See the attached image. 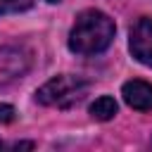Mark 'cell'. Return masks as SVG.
Masks as SVG:
<instances>
[{
  "label": "cell",
  "instance_id": "cell-1",
  "mask_svg": "<svg viewBox=\"0 0 152 152\" xmlns=\"http://www.w3.org/2000/svg\"><path fill=\"white\" fill-rule=\"evenodd\" d=\"M114 33H116L114 21L104 12L83 10L69 31V50L74 55H83V57L100 55L112 45Z\"/></svg>",
  "mask_w": 152,
  "mask_h": 152
},
{
  "label": "cell",
  "instance_id": "cell-2",
  "mask_svg": "<svg viewBox=\"0 0 152 152\" xmlns=\"http://www.w3.org/2000/svg\"><path fill=\"white\" fill-rule=\"evenodd\" d=\"M88 93V81L74 74H62L50 78L48 83H43L36 90V102L45 104V107H59V109H69L74 104H78Z\"/></svg>",
  "mask_w": 152,
  "mask_h": 152
},
{
  "label": "cell",
  "instance_id": "cell-3",
  "mask_svg": "<svg viewBox=\"0 0 152 152\" xmlns=\"http://www.w3.org/2000/svg\"><path fill=\"white\" fill-rule=\"evenodd\" d=\"M31 64H33V55L24 45H0V88L28 74Z\"/></svg>",
  "mask_w": 152,
  "mask_h": 152
},
{
  "label": "cell",
  "instance_id": "cell-4",
  "mask_svg": "<svg viewBox=\"0 0 152 152\" xmlns=\"http://www.w3.org/2000/svg\"><path fill=\"white\" fill-rule=\"evenodd\" d=\"M128 48L133 52V57L145 64L152 66V19L142 17L133 24L131 28V38H128Z\"/></svg>",
  "mask_w": 152,
  "mask_h": 152
},
{
  "label": "cell",
  "instance_id": "cell-5",
  "mask_svg": "<svg viewBox=\"0 0 152 152\" xmlns=\"http://www.w3.org/2000/svg\"><path fill=\"white\" fill-rule=\"evenodd\" d=\"M121 95H124L126 104L138 109V112L152 109V83H147V81H140V78L126 81L121 88Z\"/></svg>",
  "mask_w": 152,
  "mask_h": 152
},
{
  "label": "cell",
  "instance_id": "cell-6",
  "mask_svg": "<svg viewBox=\"0 0 152 152\" xmlns=\"http://www.w3.org/2000/svg\"><path fill=\"white\" fill-rule=\"evenodd\" d=\"M114 114H116V100L112 95H102L90 104V116L97 121H109L114 119Z\"/></svg>",
  "mask_w": 152,
  "mask_h": 152
},
{
  "label": "cell",
  "instance_id": "cell-7",
  "mask_svg": "<svg viewBox=\"0 0 152 152\" xmlns=\"http://www.w3.org/2000/svg\"><path fill=\"white\" fill-rule=\"evenodd\" d=\"M33 0H0V14H14L31 7Z\"/></svg>",
  "mask_w": 152,
  "mask_h": 152
},
{
  "label": "cell",
  "instance_id": "cell-8",
  "mask_svg": "<svg viewBox=\"0 0 152 152\" xmlns=\"http://www.w3.org/2000/svg\"><path fill=\"white\" fill-rule=\"evenodd\" d=\"M14 121V107L12 104H0V124Z\"/></svg>",
  "mask_w": 152,
  "mask_h": 152
},
{
  "label": "cell",
  "instance_id": "cell-9",
  "mask_svg": "<svg viewBox=\"0 0 152 152\" xmlns=\"http://www.w3.org/2000/svg\"><path fill=\"white\" fill-rule=\"evenodd\" d=\"M48 2H59V0H48Z\"/></svg>",
  "mask_w": 152,
  "mask_h": 152
},
{
  "label": "cell",
  "instance_id": "cell-10",
  "mask_svg": "<svg viewBox=\"0 0 152 152\" xmlns=\"http://www.w3.org/2000/svg\"><path fill=\"white\" fill-rule=\"evenodd\" d=\"M0 145H2V142H0Z\"/></svg>",
  "mask_w": 152,
  "mask_h": 152
}]
</instances>
